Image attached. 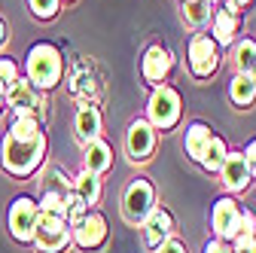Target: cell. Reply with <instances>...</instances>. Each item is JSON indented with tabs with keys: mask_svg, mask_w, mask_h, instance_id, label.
I'll return each mask as SVG.
<instances>
[{
	"mask_svg": "<svg viewBox=\"0 0 256 253\" xmlns=\"http://www.w3.org/2000/svg\"><path fill=\"white\" fill-rule=\"evenodd\" d=\"M18 80V68H16V61L12 58H0V92L6 94V88Z\"/></svg>",
	"mask_w": 256,
	"mask_h": 253,
	"instance_id": "cell-27",
	"label": "cell"
},
{
	"mask_svg": "<svg viewBox=\"0 0 256 253\" xmlns=\"http://www.w3.org/2000/svg\"><path fill=\"white\" fill-rule=\"evenodd\" d=\"M220 4L226 6L229 12H241V10H247V6L253 4V0H220Z\"/></svg>",
	"mask_w": 256,
	"mask_h": 253,
	"instance_id": "cell-34",
	"label": "cell"
},
{
	"mask_svg": "<svg viewBox=\"0 0 256 253\" xmlns=\"http://www.w3.org/2000/svg\"><path fill=\"white\" fill-rule=\"evenodd\" d=\"M28 6L30 12H34L37 18H55L58 16V6H61V0H28Z\"/></svg>",
	"mask_w": 256,
	"mask_h": 253,
	"instance_id": "cell-26",
	"label": "cell"
},
{
	"mask_svg": "<svg viewBox=\"0 0 256 253\" xmlns=\"http://www.w3.org/2000/svg\"><path fill=\"white\" fill-rule=\"evenodd\" d=\"M46 152V134L40 128V119L34 116H12V125L0 146V162L4 171L12 177H28L43 165Z\"/></svg>",
	"mask_w": 256,
	"mask_h": 253,
	"instance_id": "cell-1",
	"label": "cell"
},
{
	"mask_svg": "<svg viewBox=\"0 0 256 253\" xmlns=\"http://www.w3.org/2000/svg\"><path fill=\"white\" fill-rule=\"evenodd\" d=\"M156 253H186V247H183V244H180L177 238H168V241H165L162 247L156 250Z\"/></svg>",
	"mask_w": 256,
	"mask_h": 253,
	"instance_id": "cell-33",
	"label": "cell"
},
{
	"mask_svg": "<svg viewBox=\"0 0 256 253\" xmlns=\"http://www.w3.org/2000/svg\"><path fill=\"white\" fill-rule=\"evenodd\" d=\"M180 16H183V22H186L189 28H202V24H208V22H210L214 6L208 4V0H189V4H183Z\"/></svg>",
	"mask_w": 256,
	"mask_h": 253,
	"instance_id": "cell-22",
	"label": "cell"
},
{
	"mask_svg": "<svg viewBox=\"0 0 256 253\" xmlns=\"http://www.w3.org/2000/svg\"><path fill=\"white\" fill-rule=\"evenodd\" d=\"M210 223H214V232L220 241H235L241 235V208L235 198H220L214 204V214H210Z\"/></svg>",
	"mask_w": 256,
	"mask_h": 253,
	"instance_id": "cell-9",
	"label": "cell"
},
{
	"mask_svg": "<svg viewBox=\"0 0 256 253\" xmlns=\"http://www.w3.org/2000/svg\"><path fill=\"white\" fill-rule=\"evenodd\" d=\"M70 241L82 250H98L107 241V220L101 214H86L76 226H70Z\"/></svg>",
	"mask_w": 256,
	"mask_h": 253,
	"instance_id": "cell-10",
	"label": "cell"
},
{
	"mask_svg": "<svg viewBox=\"0 0 256 253\" xmlns=\"http://www.w3.org/2000/svg\"><path fill=\"white\" fill-rule=\"evenodd\" d=\"M204 253H232V250H229V241L214 238V241H208V244H204Z\"/></svg>",
	"mask_w": 256,
	"mask_h": 253,
	"instance_id": "cell-32",
	"label": "cell"
},
{
	"mask_svg": "<svg viewBox=\"0 0 256 253\" xmlns=\"http://www.w3.org/2000/svg\"><path fill=\"white\" fill-rule=\"evenodd\" d=\"M4 107H6V101H4V92H0V113H4Z\"/></svg>",
	"mask_w": 256,
	"mask_h": 253,
	"instance_id": "cell-36",
	"label": "cell"
},
{
	"mask_svg": "<svg viewBox=\"0 0 256 253\" xmlns=\"http://www.w3.org/2000/svg\"><path fill=\"white\" fill-rule=\"evenodd\" d=\"M34 244L40 253H61L70 244V226L64 216L55 214H40L34 226Z\"/></svg>",
	"mask_w": 256,
	"mask_h": 253,
	"instance_id": "cell-5",
	"label": "cell"
},
{
	"mask_svg": "<svg viewBox=\"0 0 256 253\" xmlns=\"http://www.w3.org/2000/svg\"><path fill=\"white\" fill-rule=\"evenodd\" d=\"M220 68V46L210 40V34H196L189 40V70L192 76L208 80Z\"/></svg>",
	"mask_w": 256,
	"mask_h": 253,
	"instance_id": "cell-8",
	"label": "cell"
},
{
	"mask_svg": "<svg viewBox=\"0 0 256 253\" xmlns=\"http://www.w3.org/2000/svg\"><path fill=\"white\" fill-rule=\"evenodd\" d=\"M232 61H235V74H253L256 70V43L253 40L232 43Z\"/></svg>",
	"mask_w": 256,
	"mask_h": 253,
	"instance_id": "cell-20",
	"label": "cell"
},
{
	"mask_svg": "<svg viewBox=\"0 0 256 253\" xmlns=\"http://www.w3.org/2000/svg\"><path fill=\"white\" fill-rule=\"evenodd\" d=\"M171 64H174V61H171V52L165 46H150L144 61H140V74H144L146 82L162 86L168 80V74H171Z\"/></svg>",
	"mask_w": 256,
	"mask_h": 253,
	"instance_id": "cell-13",
	"label": "cell"
},
{
	"mask_svg": "<svg viewBox=\"0 0 256 253\" xmlns=\"http://www.w3.org/2000/svg\"><path fill=\"white\" fill-rule=\"evenodd\" d=\"M241 232L244 235H256V216L250 210H241Z\"/></svg>",
	"mask_w": 256,
	"mask_h": 253,
	"instance_id": "cell-31",
	"label": "cell"
},
{
	"mask_svg": "<svg viewBox=\"0 0 256 253\" xmlns=\"http://www.w3.org/2000/svg\"><path fill=\"white\" fill-rule=\"evenodd\" d=\"M64 4H70V0H64Z\"/></svg>",
	"mask_w": 256,
	"mask_h": 253,
	"instance_id": "cell-39",
	"label": "cell"
},
{
	"mask_svg": "<svg viewBox=\"0 0 256 253\" xmlns=\"http://www.w3.org/2000/svg\"><path fill=\"white\" fill-rule=\"evenodd\" d=\"M174 232V216L165 208H156L146 220H144V244L150 250H158Z\"/></svg>",
	"mask_w": 256,
	"mask_h": 253,
	"instance_id": "cell-12",
	"label": "cell"
},
{
	"mask_svg": "<svg viewBox=\"0 0 256 253\" xmlns=\"http://www.w3.org/2000/svg\"><path fill=\"white\" fill-rule=\"evenodd\" d=\"M4 101H6V107H12L16 116H34V119H43V113H46V98H43V92L34 88L24 76H18V80L6 88Z\"/></svg>",
	"mask_w": 256,
	"mask_h": 253,
	"instance_id": "cell-6",
	"label": "cell"
},
{
	"mask_svg": "<svg viewBox=\"0 0 256 253\" xmlns=\"http://www.w3.org/2000/svg\"><path fill=\"white\" fill-rule=\"evenodd\" d=\"M210 138H214L210 125H204V122H192L189 128H186V152H189V159L202 162V156H204Z\"/></svg>",
	"mask_w": 256,
	"mask_h": 253,
	"instance_id": "cell-18",
	"label": "cell"
},
{
	"mask_svg": "<svg viewBox=\"0 0 256 253\" xmlns=\"http://www.w3.org/2000/svg\"><path fill=\"white\" fill-rule=\"evenodd\" d=\"M37 216H40V208L34 204V198H28V196L12 198V204H10V216H6V223H10V235H12L16 241H22V244L34 241Z\"/></svg>",
	"mask_w": 256,
	"mask_h": 253,
	"instance_id": "cell-7",
	"label": "cell"
},
{
	"mask_svg": "<svg viewBox=\"0 0 256 253\" xmlns=\"http://www.w3.org/2000/svg\"><path fill=\"white\" fill-rule=\"evenodd\" d=\"M210 22H214V34H210V40H214L216 46H226V49H232V43H235V34H238V28H241V18H238V12H229L226 6H220V10H214Z\"/></svg>",
	"mask_w": 256,
	"mask_h": 253,
	"instance_id": "cell-16",
	"label": "cell"
},
{
	"mask_svg": "<svg viewBox=\"0 0 256 253\" xmlns=\"http://www.w3.org/2000/svg\"><path fill=\"white\" fill-rule=\"evenodd\" d=\"M37 208H40V214H55V216H64V192H61V189H46Z\"/></svg>",
	"mask_w": 256,
	"mask_h": 253,
	"instance_id": "cell-25",
	"label": "cell"
},
{
	"mask_svg": "<svg viewBox=\"0 0 256 253\" xmlns=\"http://www.w3.org/2000/svg\"><path fill=\"white\" fill-rule=\"evenodd\" d=\"M74 128H76V140H80L82 146H86L88 140H94V138H101V110L94 107V104H88V101H82L80 110H76Z\"/></svg>",
	"mask_w": 256,
	"mask_h": 253,
	"instance_id": "cell-17",
	"label": "cell"
},
{
	"mask_svg": "<svg viewBox=\"0 0 256 253\" xmlns=\"http://www.w3.org/2000/svg\"><path fill=\"white\" fill-rule=\"evenodd\" d=\"M146 122L156 132H168L180 122V94L171 86H156L146 104Z\"/></svg>",
	"mask_w": 256,
	"mask_h": 253,
	"instance_id": "cell-4",
	"label": "cell"
},
{
	"mask_svg": "<svg viewBox=\"0 0 256 253\" xmlns=\"http://www.w3.org/2000/svg\"><path fill=\"white\" fill-rule=\"evenodd\" d=\"M183 4H189V0H183Z\"/></svg>",
	"mask_w": 256,
	"mask_h": 253,
	"instance_id": "cell-40",
	"label": "cell"
},
{
	"mask_svg": "<svg viewBox=\"0 0 256 253\" xmlns=\"http://www.w3.org/2000/svg\"><path fill=\"white\" fill-rule=\"evenodd\" d=\"M74 192L86 202V208L98 204V202H101V177H94V174L82 171V174L74 180Z\"/></svg>",
	"mask_w": 256,
	"mask_h": 253,
	"instance_id": "cell-21",
	"label": "cell"
},
{
	"mask_svg": "<svg viewBox=\"0 0 256 253\" xmlns=\"http://www.w3.org/2000/svg\"><path fill=\"white\" fill-rule=\"evenodd\" d=\"M156 210V189L146 177H134L125 186L122 196V216L132 226H144V220Z\"/></svg>",
	"mask_w": 256,
	"mask_h": 253,
	"instance_id": "cell-3",
	"label": "cell"
},
{
	"mask_svg": "<svg viewBox=\"0 0 256 253\" xmlns=\"http://www.w3.org/2000/svg\"><path fill=\"white\" fill-rule=\"evenodd\" d=\"M229 98L238 104V107H250L253 98H256V82L250 74H235L229 80Z\"/></svg>",
	"mask_w": 256,
	"mask_h": 253,
	"instance_id": "cell-19",
	"label": "cell"
},
{
	"mask_svg": "<svg viewBox=\"0 0 256 253\" xmlns=\"http://www.w3.org/2000/svg\"><path fill=\"white\" fill-rule=\"evenodd\" d=\"M4 46H6V22L0 18V49H4Z\"/></svg>",
	"mask_w": 256,
	"mask_h": 253,
	"instance_id": "cell-35",
	"label": "cell"
},
{
	"mask_svg": "<svg viewBox=\"0 0 256 253\" xmlns=\"http://www.w3.org/2000/svg\"><path fill=\"white\" fill-rule=\"evenodd\" d=\"M226 152H229L226 140H222V138H216V134H214V138H210V144H208V150H204V156H202V162H198V165H202L204 171H210V174H214V171H220V168H222V162H226Z\"/></svg>",
	"mask_w": 256,
	"mask_h": 253,
	"instance_id": "cell-23",
	"label": "cell"
},
{
	"mask_svg": "<svg viewBox=\"0 0 256 253\" xmlns=\"http://www.w3.org/2000/svg\"><path fill=\"white\" fill-rule=\"evenodd\" d=\"M86 214H88V208H86V202L74 192V189L64 192V220H68V226H76Z\"/></svg>",
	"mask_w": 256,
	"mask_h": 253,
	"instance_id": "cell-24",
	"label": "cell"
},
{
	"mask_svg": "<svg viewBox=\"0 0 256 253\" xmlns=\"http://www.w3.org/2000/svg\"><path fill=\"white\" fill-rule=\"evenodd\" d=\"M64 74V58L58 52V46L52 43H37V46H30L28 58H24V80L46 92V88H55L58 80Z\"/></svg>",
	"mask_w": 256,
	"mask_h": 253,
	"instance_id": "cell-2",
	"label": "cell"
},
{
	"mask_svg": "<svg viewBox=\"0 0 256 253\" xmlns=\"http://www.w3.org/2000/svg\"><path fill=\"white\" fill-rule=\"evenodd\" d=\"M220 174H222V183H226L232 192H244V189L250 186V168L244 162V152L241 150L226 152V162H222Z\"/></svg>",
	"mask_w": 256,
	"mask_h": 253,
	"instance_id": "cell-15",
	"label": "cell"
},
{
	"mask_svg": "<svg viewBox=\"0 0 256 253\" xmlns=\"http://www.w3.org/2000/svg\"><path fill=\"white\" fill-rule=\"evenodd\" d=\"M229 250L232 253H256V235H238L232 244H229Z\"/></svg>",
	"mask_w": 256,
	"mask_h": 253,
	"instance_id": "cell-29",
	"label": "cell"
},
{
	"mask_svg": "<svg viewBox=\"0 0 256 253\" xmlns=\"http://www.w3.org/2000/svg\"><path fill=\"white\" fill-rule=\"evenodd\" d=\"M208 4H210V6H214V10H216V4H220V0H208Z\"/></svg>",
	"mask_w": 256,
	"mask_h": 253,
	"instance_id": "cell-37",
	"label": "cell"
},
{
	"mask_svg": "<svg viewBox=\"0 0 256 253\" xmlns=\"http://www.w3.org/2000/svg\"><path fill=\"white\" fill-rule=\"evenodd\" d=\"M110 168H113V150H110V144L101 140V138L88 140L86 150H82V171L101 177V174H107Z\"/></svg>",
	"mask_w": 256,
	"mask_h": 253,
	"instance_id": "cell-14",
	"label": "cell"
},
{
	"mask_svg": "<svg viewBox=\"0 0 256 253\" xmlns=\"http://www.w3.org/2000/svg\"><path fill=\"white\" fill-rule=\"evenodd\" d=\"M250 76H253V82H256V70H253V74H250Z\"/></svg>",
	"mask_w": 256,
	"mask_h": 253,
	"instance_id": "cell-38",
	"label": "cell"
},
{
	"mask_svg": "<svg viewBox=\"0 0 256 253\" xmlns=\"http://www.w3.org/2000/svg\"><path fill=\"white\" fill-rule=\"evenodd\" d=\"M125 150L134 162H146L156 150V128L146 119H134L125 132Z\"/></svg>",
	"mask_w": 256,
	"mask_h": 253,
	"instance_id": "cell-11",
	"label": "cell"
},
{
	"mask_svg": "<svg viewBox=\"0 0 256 253\" xmlns=\"http://www.w3.org/2000/svg\"><path fill=\"white\" fill-rule=\"evenodd\" d=\"M74 92L76 94H98V82H94V76H88V74H80L76 80H74Z\"/></svg>",
	"mask_w": 256,
	"mask_h": 253,
	"instance_id": "cell-28",
	"label": "cell"
},
{
	"mask_svg": "<svg viewBox=\"0 0 256 253\" xmlns=\"http://www.w3.org/2000/svg\"><path fill=\"white\" fill-rule=\"evenodd\" d=\"M241 152H244V162H247V168H250V177H256V138H253Z\"/></svg>",
	"mask_w": 256,
	"mask_h": 253,
	"instance_id": "cell-30",
	"label": "cell"
}]
</instances>
